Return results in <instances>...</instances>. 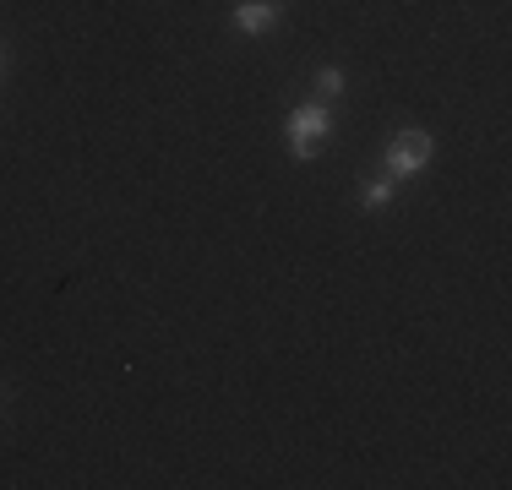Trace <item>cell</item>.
<instances>
[{
    "label": "cell",
    "instance_id": "obj_1",
    "mask_svg": "<svg viewBox=\"0 0 512 490\" xmlns=\"http://www.w3.org/2000/svg\"><path fill=\"white\" fill-rule=\"evenodd\" d=\"M327 126H333V115H327L322 104H300L295 115H289V153H295V158H316Z\"/></svg>",
    "mask_w": 512,
    "mask_h": 490
},
{
    "label": "cell",
    "instance_id": "obj_2",
    "mask_svg": "<svg viewBox=\"0 0 512 490\" xmlns=\"http://www.w3.org/2000/svg\"><path fill=\"white\" fill-rule=\"evenodd\" d=\"M425 164H431V137H425V131H404V137H393V147H387V180L420 175Z\"/></svg>",
    "mask_w": 512,
    "mask_h": 490
},
{
    "label": "cell",
    "instance_id": "obj_3",
    "mask_svg": "<svg viewBox=\"0 0 512 490\" xmlns=\"http://www.w3.org/2000/svg\"><path fill=\"white\" fill-rule=\"evenodd\" d=\"M278 17H284V6L278 0H240L235 6V28L251 33V39H262V33L278 28Z\"/></svg>",
    "mask_w": 512,
    "mask_h": 490
},
{
    "label": "cell",
    "instance_id": "obj_4",
    "mask_svg": "<svg viewBox=\"0 0 512 490\" xmlns=\"http://www.w3.org/2000/svg\"><path fill=\"white\" fill-rule=\"evenodd\" d=\"M393 202V180H371L365 186V207H387Z\"/></svg>",
    "mask_w": 512,
    "mask_h": 490
},
{
    "label": "cell",
    "instance_id": "obj_5",
    "mask_svg": "<svg viewBox=\"0 0 512 490\" xmlns=\"http://www.w3.org/2000/svg\"><path fill=\"white\" fill-rule=\"evenodd\" d=\"M316 88H322L327 98H333V93H344V71H338V66H327L322 77H316Z\"/></svg>",
    "mask_w": 512,
    "mask_h": 490
}]
</instances>
